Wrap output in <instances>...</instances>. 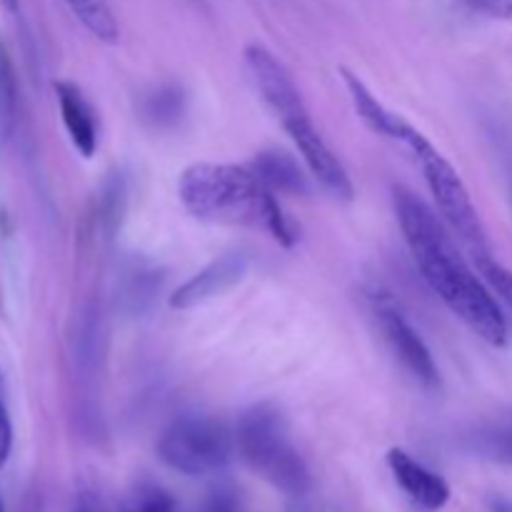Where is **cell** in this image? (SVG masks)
<instances>
[{
  "mask_svg": "<svg viewBox=\"0 0 512 512\" xmlns=\"http://www.w3.org/2000/svg\"><path fill=\"white\" fill-rule=\"evenodd\" d=\"M460 5L485 18L512 20V0H460Z\"/></svg>",
  "mask_w": 512,
  "mask_h": 512,
  "instance_id": "20",
  "label": "cell"
},
{
  "mask_svg": "<svg viewBox=\"0 0 512 512\" xmlns=\"http://www.w3.org/2000/svg\"><path fill=\"white\" fill-rule=\"evenodd\" d=\"M488 512H512V500L505 495H490Z\"/></svg>",
  "mask_w": 512,
  "mask_h": 512,
  "instance_id": "23",
  "label": "cell"
},
{
  "mask_svg": "<svg viewBox=\"0 0 512 512\" xmlns=\"http://www.w3.org/2000/svg\"><path fill=\"white\" fill-rule=\"evenodd\" d=\"M283 128L285 133L290 135V140L295 143V148H298L300 158H303L305 168L310 170V175H313V178L318 180V183L333 195V198L353 200L355 188L348 170H345V165L340 163L338 155L328 148L323 135L315 130L310 115H305V118L300 120H293V123L283 125Z\"/></svg>",
  "mask_w": 512,
  "mask_h": 512,
  "instance_id": "8",
  "label": "cell"
},
{
  "mask_svg": "<svg viewBox=\"0 0 512 512\" xmlns=\"http://www.w3.org/2000/svg\"><path fill=\"white\" fill-rule=\"evenodd\" d=\"M388 468L393 473L395 483L405 493V498L413 503L415 510L420 512H438L448 505L450 485L438 473L420 465L413 455L405 450L393 448L388 453Z\"/></svg>",
  "mask_w": 512,
  "mask_h": 512,
  "instance_id": "10",
  "label": "cell"
},
{
  "mask_svg": "<svg viewBox=\"0 0 512 512\" xmlns=\"http://www.w3.org/2000/svg\"><path fill=\"white\" fill-rule=\"evenodd\" d=\"M200 512H243V495L233 483H218L203 500Z\"/></svg>",
  "mask_w": 512,
  "mask_h": 512,
  "instance_id": "18",
  "label": "cell"
},
{
  "mask_svg": "<svg viewBox=\"0 0 512 512\" xmlns=\"http://www.w3.org/2000/svg\"><path fill=\"white\" fill-rule=\"evenodd\" d=\"M10 445H13V425H10V415L5 405L0 403V468L8 460Z\"/></svg>",
  "mask_w": 512,
  "mask_h": 512,
  "instance_id": "22",
  "label": "cell"
},
{
  "mask_svg": "<svg viewBox=\"0 0 512 512\" xmlns=\"http://www.w3.org/2000/svg\"><path fill=\"white\" fill-rule=\"evenodd\" d=\"M478 270L480 275L488 280L490 288H493L512 310V270L505 268V265H500L498 260H493V255H490V258L478 260Z\"/></svg>",
  "mask_w": 512,
  "mask_h": 512,
  "instance_id": "17",
  "label": "cell"
},
{
  "mask_svg": "<svg viewBox=\"0 0 512 512\" xmlns=\"http://www.w3.org/2000/svg\"><path fill=\"white\" fill-rule=\"evenodd\" d=\"M0 393H3V373H0Z\"/></svg>",
  "mask_w": 512,
  "mask_h": 512,
  "instance_id": "27",
  "label": "cell"
},
{
  "mask_svg": "<svg viewBox=\"0 0 512 512\" xmlns=\"http://www.w3.org/2000/svg\"><path fill=\"white\" fill-rule=\"evenodd\" d=\"M500 453H503L508 460H512V430L510 433L500 435Z\"/></svg>",
  "mask_w": 512,
  "mask_h": 512,
  "instance_id": "24",
  "label": "cell"
},
{
  "mask_svg": "<svg viewBox=\"0 0 512 512\" xmlns=\"http://www.w3.org/2000/svg\"><path fill=\"white\" fill-rule=\"evenodd\" d=\"M173 512H175V510H173Z\"/></svg>",
  "mask_w": 512,
  "mask_h": 512,
  "instance_id": "30",
  "label": "cell"
},
{
  "mask_svg": "<svg viewBox=\"0 0 512 512\" xmlns=\"http://www.w3.org/2000/svg\"><path fill=\"white\" fill-rule=\"evenodd\" d=\"M0 512H5V505H3V498H0Z\"/></svg>",
  "mask_w": 512,
  "mask_h": 512,
  "instance_id": "28",
  "label": "cell"
},
{
  "mask_svg": "<svg viewBox=\"0 0 512 512\" xmlns=\"http://www.w3.org/2000/svg\"><path fill=\"white\" fill-rule=\"evenodd\" d=\"M340 73H343V80L345 85H348V93L350 98H353V105L355 110H358L360 120H363L375 135H383V138L395 140V143H403L405 148H408L410 140H413L420 130H415L413 125H410L408 120L400 118L398 113L385 108V105L370 93L368 85H365L358 75L350 73V70L345 68L340 70Z\"/></svg>",
  "mask_w": 512,
  "mask_h": 512,
  "instance_id": "11",
  "label": "cell"
},
{
  "mask_svg": "<svg viewBox=\"0 0 512 512\" xmlns=\"http://www.w3.org/2000/svg\"><path fill=\"white\" fill-rule=\"evenodd\" d=\"M178 195L185 210L205 223L263 228L285 248L298 240L278 195L265 188L250 165H188L178 180Z\"/></svg>",
  "mask_w": 512,
  "mask_h": 512,
  "instance_id": "2",
  "label": "cell"
},
{
  "mask_svg": "<svg viewBox=\"0 0 512 512\" xmlns=\"http://www.w3.org/2000/svg\"><path fill=\"white\" fill-rule=\"evenodd\" d=\"M245 65H248V73L258 88L260 98L278 115L280 125H288L310 115L293 75L265 45L250 43L245 48Z\"/></svg>",
  "mask_w": 512,
  "mask_h": 512,
  "instance_id": "6",
  "label": "cell"
},
{
  "mask_svg": "<svg viewBox=\"0 0 512 512\" xmlns=\"http://www.w3.org/2000/svg\"><path fill=\"white\" fill-rule=\"evenodd\" d=\"M375 315H378L380 330H383L385 340H388L390 350L395 353V358L400 360L405 370H408L410 378L415 383L423 385L425 390H438L440 388V370L435 365L433 353L425 345V340L420 338L418 330L405 320V315L395 308L388 300H380L375 305Z\"/></svg>",
  "mask_w": 512,
  "mask_h": 512,
  "instance_id": "7",
  "label": "cell"
},
{
  "mask_svg": "<svg viewBox=\"0 0 512 512\" xmlns=\"http://www.w3.org/2000/svg\"><path fill=\"white\" fill-rule=\"evenodd\" d=\"M65 5L90 35L108 45L118 43L120 28L108 0H65Z\"/></svg>",
  "mask_w": 512,
  "mask_h": 512,
  "instance_id": "14",
  "label": "cell"
},
{
  "mask_svg": "<svg viewBox=\"0 0 512 512\" xmlns=\"http://www.w3.org/2000/svg\"><path fill=\"white\" fill-rule=\"evenodd\" d=\"M395 213L405 235L415 265L425 283L450 308V313L468 325L480 340L493 348L508 343V323L485 288L483 280L470 270L453 243V233L443 218L433 213L418 195L410 190H395Z\"/></svg>",
  "mask_w": 512,
  "mask_h": 512,
  "instance_id": "1",
  "label": "cell"
},
{
  "mask_svg": "<svg viewBox=\"0 0 512 512\" xmlns=\"http://www.w3.org/2000/svg\"><path fill=\"white\" fill-rule=\"evenodd\" d=\"M13 73H10V63L5 55H0V120L5 123V128H10V120H13Z\"/></svg>",
  "mask_w": 512,
  "mask_h": 512,
  "instance_id": "19",
  "label": "cell"
},
{
  "mask_svg": "<svg viewBox=\"0 0 512 512\" xmlns=\"http://www.w3.org/2000/svg\"><path fill=\"white\" fill-rule=\"evenodd\" d=\"M235 450V433L218 418L188 415L160 435L158 458L170 470L200 478L228 468Z\"/></svg>",
  "mask_w": 512,
  "mask_h": 512,
  "instance_id": "5",
  "label": "cell"
},
{
  "mask_svg": "<svg viewBox=\"0 0 512 512\" xmlns=\"http://www.w3.org/2000/svg\"><path fill=\"white\" fill-rule=\"evenodd\" d=\"M250 168H253L255 175L263 180L265 188L273 190L275 195H298L308 190V183H305V175L303 170H300L298 160H295L293 155L283 153V150H265V153H260L258 158L250 163Z\"/></svg>",
  "mask_w": 512,
  "mask_h": 512,
  "instance_id": "13",
  "label": "cell"
},
{
  "mask_svg": "<svg viewBox=\"0 0 512 512\" xmlns=\"http://www.w3.org/2000/svg\"><path fill=\"white\" fill-rule=\"evenodd\" d=\"M290 512H313L308 503H305V498H293V505H290Z\"/></svg>",
  "mask_w": 512,
  "mask_h": 512,
  "instance_id": "25",
  "label": "cell"
},
{
  "mask_svg": "<svg viewBox=\"0 0 512 512\" xmlns=\"http://www.w3.org/2000/svg\"><path fill=\"white\" fill-rule=\"evenodd\" d=\"M408 150L420 163V170H423L430 195H433L440 218L448 225L450 233H453L455 238H460V243L470 250L475 263L483 258H490L493 253H490L485 225L483 220H480V213L478 208H475L473 198H470L468 185L460 178L455 165L450 163V160L445 158L423 133H418L410 140Z\"/></svg>",
  "mask_w": 512,
  "mask_h": 512,
  "instance_id": "4",
  "label": "cell"
},
{
  "mask_svg": "<svg viewBox=\"0 0 512 512\" xmlns=\"http://www.w3.org/2000/svg\"><path fill=\"white\" fill-rule=\"evenodd\" d=\"M185 113V95L175 85H163L143 103V118L155 128H170Z\"/></svg>",
  "mask_w": 512,
  "mask_h": 512,
  "instance_id": "15",
  "label": "cell"
},
{
  "mask_svg": "<svg viewBox=\"0 0 512 512\" xmlns=\"http://www.w3.org/2000/svg\"><path fill=\"white\" fill-rule=\"evenodd\" d=\"M510 208H512V183H510Z\"/></svg>",
  "mask_w": 512,
  "mask_h": 512,
  "instance_id": "29",
  "label": "cell"
},
{
  "mask_svg": "<svg viewBox=\"0 0 512 512\" xmlns=\"http://www.w3.org/2000/svg\"><path fill=\"white\" fill-rule=\"evenodd\" d=\"M175 503L160 485L138 483L125 500L120 503L118 512H173Z\"/></svg>",
  "mask_w": 512,
  "mask_h": 512,
  "instance_id": "16",
  "label": "cell"
},
{
  "mask_svg": "<svg viewBox=\"0 0 512 512\" xmlns=\"http://www.w3.org/2000/svg\"><path fill=\"white\" fill-rule=\"evenodd\" d=\"M55 95H58L60 118L68 130L70 143L83 158H93L98 150V118H95L93 105L85 100L78 85L65 83V80L55 83Z\"/></svg>",
  "mask_w": 512,
  "mask_h": 512,
  "instance_id": "12",
  "label": "cell"
},
{
  "mask_svg": "<svg viewBox=\"0 0 512 512\" xmlns=\"http://www.w3.org/2000/svg\"><path fill=\"white\" fill-rule=\"evenodd\" d=\"M70 512H108V508H105V500L95 490H80Z\"/></svg>",
  "mask_w": 512,
  "mask_h": 512,
  "instance_id": "21",
  "label": "cell"
},
{
  "mask_svg": "<svg viewBox=\"0 0 512 512\" xmlns=\"http://www.w3.org/2000/svg\"><path fill=\"white\" fill-rule=\"evenodd\" d=\"M8 10H18V0H0Z\"/></svg>",
  "mask_w": 512,
  "mask_h": 512,
  "instance_id": "26",
  "label": "cell"
},
{
  "mask_svg": "<svg viewBox=\"0 0 512 512\" xmlns=\"http://www.w3.org/2000/svg\"><path fill=\"white\" fill-rule=\"evenodd\" d=\"M245 270H248V255L245 253H225L210 265H205L200 273L185 280L173 295H170V308L175 310H190L198 305L208 303V300L218 298V295L228 293L233 285L243 280Z\"/></svg>",
  "mask_w": 512,
  "mask_h": 512,
  "instance_id": "9",
  "label": "cell"
},
{
  "mask_svg": "<svg viewBox=\"0 0 512 512\" xmlns=\"http://www.w3.org/2000/svg\"><path fill=\"white\" fill-rule=\"evenodd\" d=\"M235 448L248 468L280 493L305 498L313 488L308 465L290 440L285 415L273 403L253 405L240 415Z\"/></svg>",
  "mask_w": 512,
  "mask_h": 512,
  "instance_id": "3",
  "label": "cell"
}]
</instances>
